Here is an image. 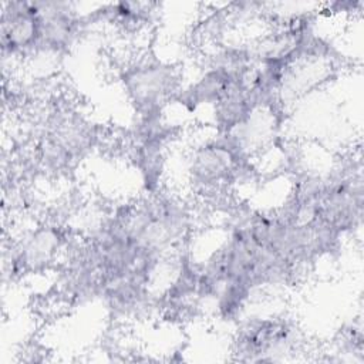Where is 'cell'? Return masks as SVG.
<instances>
[{
	"mask_svg": "<svg viewBox=\"0 0 364 364\" xmlns=\"http://www.w3.org/2000/svg\"><path fill=\"white\" fill-rule=\"evenodd\" d=\"M1 16V46L4 53L16 54L37 48L40 41V16L37 3L13 1Z\"/></svg>",
	"mask_w": 364,
	"mask_h": 364,
	"instance_id": "cell-2",
	"label": "cell"
},
{
	"mask_svg": "<svg viewBox=\"0 0 364 364\" xmlns=\"http://www.w3.org/2000/svg\"><path fill=\"white\" fill-rule=\"evenodd\" d=\"M125 87L144 118L158 117L164 98L173 90L176 77L169 67L144 64L129 70Z\"/></svg>",
	"mask_w": 364,
	"mask_h": 364,
	"instance_id": "cell-1",
	"label": "cell"
},
{
	"mask_svg": "<svg viewBox=\"0 0 364 364\" xmlns=\"http://www.w3.org/2000/svg\"><path fill=\"white\" fill-rule=\"evenodd\" d=\"M60 242L61 237L54 229H38L30 237H27L20 252L14 257V264L30 269L41 267L51 262L60 249Z\"/></svg>",
	"mask_w": 364,
	"mask_h": 364,
	"instance_id": "cell-3",
	"label": "cell"
}]
</instances>
